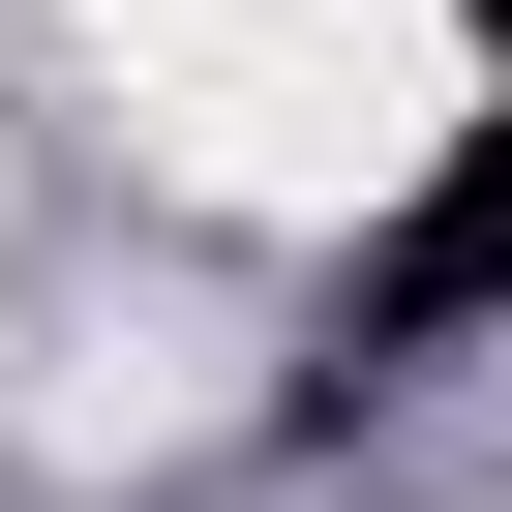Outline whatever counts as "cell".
<instances>
[{"instance_id": "obj_1", "label": "cell", "mask_w": 512, "mask_h": 512, "mask_svg": "<svg viewBox=\"0 0 512 512\" xmlns=\"http://www.w3.org/2000/svg\"><path fill=\"white\" fill-rule=\"evenodd\" d=\"M61 31L121 61V121L211 181V211H392L452 121H482V31L452 0H61Z\"/></svg>"}]
</instances>
